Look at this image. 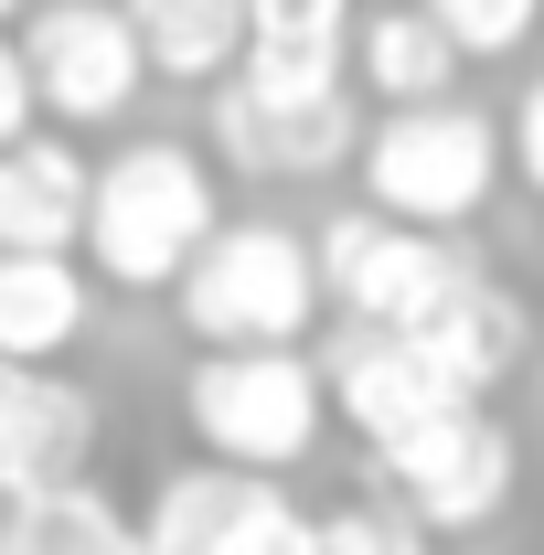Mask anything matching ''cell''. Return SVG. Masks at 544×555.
<instances>
[{
    "instance_id": "1",
    "label": "cell",
    "mask_w": 544,
    "mask_h": 555,
    "mask_svg": "<svg viewBox=\"0 0 544 555\" xmlns=\"http://www.w3.org/2000/svg\"><path fill=\"white\" fill-rule=\"evenodd\" d=\"M213 214H224V193H213V171L182 139H129L118 160L86 171V224L75 235H86V268L107 288L160 299L182 278V257L213 235Z\"/></svg>"
},
{
    "instance_id": "2",
    "label": "cell",
    "mask_w": 544,
    "mask_h": 555,
    "mask_svg": "<svg viewBox=\"0 0 544 555\" xmlns=\"http://www.w3.org/2000/svg\"><path fill=\"white\" fill-rule=\"evenodd\" d=\"M171 310L193 343H299L321 321V257L277 214H213V235L171 278Z\"/></svg>"
},
{
    "instance_id": "3",
    "label": "cell",
    "mask_w": 544,
    "mask_h": 555,
    "mask_svg": "<svg viewBox=\"0 0 544 555\" xmlns=\"http://www.w3.org/2000/svg\"><path fill=\"white\" fill-rule=\"evenodd\" d=\"M182 416L204 438V460H235V470H299L310 438H321V363L299 343H204L193 385H182Z\"/></svg>"
},
{
    "instance_id": "4",
    "label": "cell",
    "mask_w": 544,
    "mask_h": 555,
    "mask_svg": "<svg viewBox=\"0 0 544 555\" xmlns=\"http://www.w3.org/2000/svg\"><path fill=\"white\" fill-rule=\"evenodd\" d=\"M352 171H363V204L374 214H406V224H470L502 182V129L459 107V96H406L385 107L374 139H352Z\"/></svg>"
},
{
    "instance_id": "5",
    "label": "cell",
    "mask_w": 544,
    "mask_h": 555,
    "mask_svg": "<svg viewBox=\"0 0 544 555\" xmlns=\"http://www.w3.org/2000/svg\"><path fill=\"white\" fill-rule=\"evenodd\" d=\"M310 257H321V310H341V321H396V332H416L470 278V246L449 224H406V214H374V204H341L310 235Z\"/></svg>"
},
{
    "instance_id": "6",
    "label": "cell",
    "mask_w": 544,
    "mask_h": 555,
    "mask_svg": "<svg viewBox=\"0 0 544 555\" xmlns=\"http://www.w3.org/2000/svg\"><path fill=\"white\" fill-rule=\"evenodd\" d=\"M374 460H385V491L406 502L427 534H470V524H491V513L513 502V481H523L513 427L491 416V396H449L438 416L374 438Z\"/></svg>"
},
{
    "instance_id": "7",
    "label": "cell",
    "mask_w": 544,
    "mask_h": 555,
    "mask_svg": "<svg viewBox=\"0 0 544 555\" xmlns=\"http://www.w3.org/2000/svg\"><path fill=\"white\" fill-rule=\"evenodd\" d=\"M22 65H33V107L54 129H107L150 86V54H139L118 0H43V11H22Z\"/></svg>"
},
{
    "instance_id": "8",
    "label": "cell",
    "mask_w": 544,
    "mask_h": 555,
    "mask_svg": "<svg viewBox=\"0 0 544 555\" xmlns=\"http://www.w3.org/2000/svg\"><path fill=\"white\" fill-rule=\"evenodd\" d=\"M352 96L341 86H268V75L224 65L213 75V150L246 182H321L352 160Z\"/></svg>"
},
{
    "instance_id": "9",
    "label": "cell",
    "mask_w": 544,
    "mask_h": 555,
    "mask_svg": "<svg viewBox=\"0 0 544 555\" xmlns=\"http://www.w3.org/2000/svg\"><path fill=\"white\" fill-rule=\"evenodd\" d=\"M321 363V396H332L363 438H396V427H416V416H438L459 385L427 363V343L416 332H396V321H341L332 352H310Z\"/></svg>"
},
{
    "instance_id": "10",
    "label": "cell",
    "mask_w": 544,
    "mask_h": 555,
    "mask_svg": "<svg viewBox=\"0 0 544 555\" xmlns=\"http://www.w3.org/2000/svg\"><path fill=\"white\" fill-rule=\"evenodd\" d=\"M96 449V396L43 374V363H11L0 352V491H43L75 481Z\"/></svg>"
},
{
    "instance_id": "11",
    "label": "cell",
    "mask_w": 544,
    "mask_h": 555,
    "mask_svg": "<svg viewBox=\"0 0 544 555\" xmlns=\"http://www.w3.org/2000/svg\"><path fill=\"white\" fill-rule=\"evenodd\" d=\"M96 321V268H75V246H0V352L11 363H54Z\"/></svg>"
},
{
    "instance_id": "12",
    "label": "cell",
    "mask_w": 544,
    "mask_h": 555,
    "mask_svg": "<svg viewBox=\"0 0 544 555\" xmlns=\"http://www.w3.org/2000/svg\"><path fill=\"white\" fill-rule=\"evenodd\" d=\"M416 343H427V363L459 385V396H502L513 385V363H523V299L502 288V278H459L427 321H416Z\"/></svg>"
},
{
    "instance_id": "13",
    "label": "cell",
    "mask_w": 544,
    "mask_h": 555,
    "mask_svg": "<svg viewBox=\"0 0 544 555\" xmlns=\"http://www.w3.org/2000/svg\"><path fill=\"white\" fill-rule=\"evenodd\" d=\"M75 224H86L75 139H54V129L0 139V246H75Z\"/></svg>"
},
{
    "instance_id": "14",
    "label": "cell",
    "mask_w": 544,
    "mask_h": 555,
    "mask_svg": "<svg viewBox=\"0 0 544 555\" xmlns=\"http://www.w3.org/2000/svg\"><path fill=\"white\" fill-rule=\"evenodd\" d=\"M352 75H363L385 107L449 96V86H459V43H449V22H438L427 0H385V11H352Z\"/></svg>"
},
{
    "instance_id": "15",
    "label": "cell",
    "mask_w": 544,
    "mask_h": 555,
    "mask_svg": "<svg viewBox=\"0 0 544 555\" xmlns=\"http://www.w3.org/2000/svg\"><path fill=\"white\" fill-rule=\"evenodd\" d=\"M352 54V0H246V54L235 65L268 86H341Z\"/></svg>"
},
{
    "instance_id": "16",
    "label": "cell",
    "mask_w": 544,
    "mask_h": 555,
    "mask_svg": "<svg viewBox=\"0 0 544 555\" xmlns=\"http://www.w3.org/2000/svg\"><path fill=\"white\" fill-rule=\"evenodd\" d=\"M0 555H139V524L86 481L0 491Z\"/></svg>"
},
{
    "instance_id": "17",
    "label": "cell",
    "mask_w": 544,
    "mask_h": 555,
    "mask_svg": "<svg viewBox=\"0 0 544 555\" xmlns=\"http://www.w3.org/2000/svg\"><path fill=\"white\" fill-rule=\"evenodd\" d=\"M118 11H129L150 75H171V86H213L246 54V0H118Z\"/></svg>"
},
{
    "instance_id": "18",
    "label": "cell",
    "mask_w": 544,
    "mask_h": 555,
    "mask_svg": "<svg viewBox=\"0 0 544 555\" xmlns=\"http://www.w3.org/2000/svg\"><path fill=\"white\" fill-rule=\"evenodd\" d=\"M257 470H235V460H193V470H160L150 502H139V555H204L224 534V513L246 502Z\"/></svg>"
},
{
    "instance_id": "19",
    "label": "cell",
    "mask_w": 544,
    "mask_h": 555,
    "mask_svg": "<svg viewBox=\"0 0 544 555\" xmlns=\"http://www.w3.org/2000/svg\"><path fill=\"white\" fill-rule=\"evenodd\" d=\"M204 555H310V513L277 491V470H257V481H246V502L224 513V534H213Z\"/></svg>"
},
{
    "instance_id": "20",
    "label": "cell",
    "mask_w": 544,
    "mask_h": 555,
    "mask_svg": "<svg viewBox=\"0 0 544 555\" xmlns=\"http://www.w3.org/2000/svg\"><path fill=\"white\" fill-rule=\"evenodd\" d=\"M310 555H427V524L406 502H341L310 513Z\"/></svg>"
},
{
    "instance_id": "21",
    "label": "cell",
    "mask_w": 544,
    "mask_h": 555,
    "mask_svg": "<svg viewBox=\"0 0 544 555\" xmlns=\"http://www.w3.org/2000/svg\"><path fill=\"white\" fill-rule=\"evenodd\" d=\"M438 22H449V43H459V65H502V54H523L544 22V0H427Z\"/></svg>"
},
{
    "instance_id": "22",
    "label": "cell",
    "mask_w": 544,
    "mask_h": 555,
    "mask_svg": "<svg viewBox=\"0 0 544 555\" xmlns=\"http://www.w3.org/2000/svg\"><path fill=\"white\" fill-rule=\"evenodd\" d=\"M502 160L523 171V193H544V75L513 96V129H502Z\"/></svg>"
},
{
    "instance_id": "23",
    "label": "cell",
    "mask_w": 544,
    "mask_h": 555,
    "mask_svg": "<svg viewBox=\"0 0 544 555\" xmlns=\"http://www.w3.org/2000/svg\"><path fill=\"white\" fill-rule=\"evenodd\" d=\"M22 129H43V107H33V65H22V43L0 33V139H22Z\"/></svg>"
},
{
    "instance_id": "24",
    "label": "cell",
    "mask_w": 544,
    "mask_h": 555,
    "mask_svg": "<svg viewBox=\"0 0 544 555\" xmlns=\"http://www.w3.org/2000/svg\"><path fill=\"white\" fill-rule=\"evenodd\" d=\"M22 11H33V0H0V22H22Z\"/></svg>"
}]
</instances>
